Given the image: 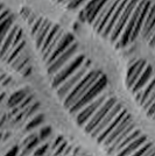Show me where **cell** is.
<instances>
[{
	"instance_id": "cell-1",
	"label": "cell",
	"mask_w": 155,
	"mask_h": 156,
	"mask_svg": "<svg viewBox=\"0 0 155 156\" xmlns=\"http://www.w3.org/2000/svg\"><path fill=\"white\" fill-rule=\"evenodd\" d=\"M102 75H103L102 71L91 69L90 71L88 72L84 77H83V79L71 90V92L67 96V98H65L64 100L62 101L63 107H64L65 110L67 111L70 110L74 105L77 104L78 101L88 93V91L93 86V84L100 78Z\"/></svg>"
},
{
	"instance_id": "cell-2",
	"label": "cell",
	"mask_w": 155,
	"mask_h": 156,
	"mask_svg": "<svg viewBox=\"0 0 155 156\" xmlns=\"http://www.w3.org/2000/svg\"><path fill=\"white\" fill-rule=\"evenodd\" d=\"M107 86H109L107 77L103 73V75L100 76V78L93 84V86L88 91V93L78 101L77 104L74 105L70 110H68V112L70 113L72 117H75L82 108H84L86 105H89L90 103L95 101L97 98H99L103 93H105V92L107 91Z\"/></svg>"
},
{
	"instance_id": "cell-3",
	"label": "cell",
	"mask_w": 155,
	"mask_h": 156,
	"mask_svg": "<svg viewBox=\"0 0 155 156\" xmlns=\"http://www.w3.org/2000/svg\"><path fill=\"white\" fill-rule=\"evenodd\" d=\"M85 59L86 58L81 52L77 54L74 58H71L55 76L50 77V83H52V87L56 90L58 86L63 84L68 78H70L75 72H77L79 70V68L85 63Z\"/></svg>"
},
{
	"instance_id": "cell-4",
	"label": "cell",
	"mask_w": 155,
	"mask_h": 156,
	"mask_svg": "<svg viewBox=\"0 0 155 156\" xmlns=\"http://www.w3.org/2000/svg\"><path fill=\"white\" fill-rule=\"evenodd\" d=\"M91 69H92V65H91L90 59L86 58L85 59V63L79 68V70L77 72H75L70 78H68L65 80L63 84L58 86L57 89H56V93H57V97L59 98L61 101L64 100L65 98H67V96L71 92V90L83 79V77L90 71Z\"/></svg>"
},
{
	"instance_id": "cell-5",
	"label": "cell",
	"mask_w": 155,
	"mask_h": 156,
	"mask_svg": "<svg viewBox=\"0 0 155 156\" xmlns=\"http://www.w3.org/2000/svg\"><path fill=\"white\" fill-rule=\"evenodd\" d=\"M109 97H110V94L106 91L99 98H97L95 101H92V103H90L89 105H86L84 108H82V110L79 111L77 114L74 117L75 118V122L77 124V126H79L81 128H83L85 125H86V122L92 118V115L97 112L98 108L107 100Z\"/></svg>"
},
{
	"instance_id": "cell-6",
	"label": "cell",
	"mask_w": 155,
	"mask_h": 156,
	"mask_svg": "<svg viewBox=\"0 0 155 156\" xmlns=\"http://www.w3.org/2000/svg\"><path fill=\"white\" fill-rule=\"evenodd\" d=\"M117 103H118V100H117L116 97L110 96V97L107 98V100H106V101H105V103H104V104L98 108L97 112L92 115V118H91L90 120L86 122V125L83 127V129H84V132L88 134V135H90L91 133L97 128L98 125L103 121V119L106 117V114L110 112L111 108H112Z\"/></svg>"
},
{
	"instance_id": "cell-7",
	"label": "cell",
	"mask_w": 155,
	"mask_h": 156,
	"mask_svg": "<svg viewBox=\"0 0 155 156\" xmlns=\"http://www.w3.org/2000/svg\"><path fill=\"white\" fill-rule=\"evenodd\" d=\"M139 1H140V0H128V1H127V5H126L124 12L121 13V15H120L118 22L116 23V26H114L113 30H112V34H111L110 39H109L113 44L118 41L119 36L121 35L124 28L126 26L127 21H128V19L131 18V15H132V13H133V11H134V8L136 7Z\"/></svg>"
},
{
	"instance_id": "cell-8",
	"label": "cell",
	"mask_w": 155,
	"mask_h": 156,
	"mask_svg": "<svg viewBox=\"0 0 155 156\" xmlns=\"http://www.w3.org/2000/svg\"><path fill=\"white\" fill-rule=\"evenodd\" d=\"M147 62L143 59H136L134 62H132L127 68L126 71V78H125V84L126 87L128 89L129 91L132 90V87L134 86L136 83V80L139 79V77L141 76V73L143 72L145 68L147 66Z\"/></svg>"
},
{
	"instance_id": "cell-9",
	"label": "cell",
	"mask_w": 155,
	"mask_h": 156,
	"mask_svg": "<svg viewBox=\"0 0 155 156\" xmlns=\"http://www.w3.org/2000/svg\"><path fill=\"white\" fill-rule=\"evenodd\" d=\"M124 108H125V107H124L123 105H121L120 103H119V101H118V103H117V104L114 105L112 108H111L110 112L106 114V117L103 119V121H102L100 124L98 125L97 128L93 130V132L91 133L89 136L96 140V139H97V137L99 136L102 133H103L104 130H105V128H106V127H107V126H109V125H110L111 122L113 121V119H114V118H116L117 115H118V114H119V113H120V112L124 110Z\"/></svg>"
},
{
	"instance_id": "cell-10",
	"label": "cell",
	"mask_w": 155,
	"mask_h": 156,
	"mask_svg": "<svg viewBox=\"0 0 155 156\" xmlns=\"http://www.w3.org/2000/svg\"><path fill=\"white\" fill-rule=\"evenodd\" d=\"M133 122H134V121H133V119H132V117H131V114L128 113V114L123 119V121H121V122H120V124L118 125L116 128L113 129V132L111 133L110 135L104 140V142L102 143V146H100V147H103L104 149L106 150L109 147H110L111 144L113 143V141L116 140L117 137L119 136L120 134H123L124 130L126 129L131 124H133Z\"/></svg>"
},
{
	"instance_id": "cell-11",
	"label": "cell",
	"mask_w": 155,
	"mask_h": 156,
	"mask_svg": "<svg viewBox=\"0 0 155 156\" xmlns=\"http://www.w3.org/2000/svg\"><path fill=\"white\" fill-rule=\"evenodd\" d=\"M154 75H155V71H154V69H153V66L147 64V66L145 68L143 72L141 73V76L139 77V79L136 80V83L134 84V86L132 87L131 93H132V94H135V93L141 91L142 89L150 82V79L154 77Z\"/></svg>"
},
{
	"instance_id": "cell-12",
	"label": "cell",
	"mask_w": 155,
	"mask_h": 156,
	"mask_svg": "<svg viewBox=\"0 0 155 156\" xmlns=\"http://www.w3.org/2000/svg\"><path fill=\"white\" fill-rule=\"evenodd\" d=\"M148 141L149 140H148V137H147V135L142 134L141 136H139L132 143H129L128 146H126L124 149H121L119 153H117L114 156H131V155H133L136 150L140 149L142 146H143L145 143H147Z\"/></svg>"
},
{
	"instance_id": "cell-13",
	"label": "cell",
	"mask_w": 155,
	"mask_h": 156,
	"mask_svg": "<svg viewBox=\"0 0 155 156\" xmlns=\"http://www.w3.org/2000/svg\"><path fill=\"white\" fill-rule=\"evenodd\" d=\"M154 27H155V4L152 2L150 8H149L148 13H147V16H146L145 22H143V26H142L140 35H142V37L145 40H147Z\"/></svg>"
},
{
	"instance_id": "cell-14",
	"label": "cell",
	"mask_w": 155,
	"mask_h": 156,
	"mask_svg": "<svg viewBox=\"0 0 155 156\" xmlns=\"http://www.w3.org/2000/svg\"><path fill=\"white\" fill-rule=\"evenodd\" d=\"M127 114H128V112L126 111V108H124V110L121 111V112H120V113H119V114H118L114 119H113V121H112V122H111V124L109 125L106 128H105V130H104L103 133H102V134H100V135L96 139V141H97V143L99 144V146H102V143L104 142V140H105L106 137L110 135L111 133L113 132V129H114L117 126H118V125L123 121V119L126 117Z\"/></svg>"
},
{
	"instance_id": "cell-15",
	"label": "cell",
	"mask_w": 155,
	"mask_h": 156,
	"mask_svg": "<svg viewBox=\"0 0 155 156\" xmlns=\"http://www.w3.org/2000/svg\"><path fill=\"white\" fill-rule=\"evenodd\" d=\"M27 98V94L25 91L20 90V91L14 92L13 94L9 97L8 101H7V105L12 108H15V107H19L20 105L22 104V101Z\"/></svg>"
},
{
	"instance_id": "cell-16",
	"label": "cell",
	"mask_w": 155,
	"mask_h": 156,
	"mask_svg": "<svg viewBox=\"0 0 155 156\" xmlns=\"http://www.w3.org/2000/svg\"><path fill=\"white\" fill-rule=\"evenodd\" d=\"M154 153H155L154 144L150 142V141H148L147 143H145L140 149L136 150L135 153L131 156H150L152 154H154Z\"/></svg>"
},
{
	"instance_id": "cell-17",
	"label": "cell",
	"mask_w": 155,
	"mask_h": 156,
	"mask_svg": "<svg viewBox=\"0 0 155 156\" xmlns=\"http://www.w3.org/2000/svg\"><path fill=\"white\" fill-rule=\"evenodd\" d=\"M45 122V115L43 114H38L35 117H33L26 125V129L27 130H31L34 129L36 127H40L41 125Z\"/></svg>"
},
{
	"instance_id": "cell-18",
	"label": "cell",
	"mask_w": 155,
	"mask_h": 156,
	"mask_svg": "<svg viewBox=\"0 0 155 156\" xmlns=\"http://www.w3.org/2000/svg\"><path fill=\"white\" fill-rule=\"evenodd\" d=\"M40 143V137H38L35 134H31L23 140V144L26 146L27 150H31L35 147H39L38 144Z\"/></svg>"
},
{
	"instance_id": "cell-19",
	"label": "cell",
	"mask_w": 155,
	"mask_h": 156,
	"mask_svg": "<svg viewBox=\"0 0 155 156\" xmlns=\"http://www.w3.org/2000/svg\"><path fill=\"white\" fill-rule=\"evenodd\" d=\"M50 135H52V127H50V126H45V127H42L39 132L40 140H45V139L49 137Z\"/></svg>"
},
{
	"instance_id": "cell-20",
	"label": "cell",
	"mask_w": 155,
	"mask_h": 156,
	"mask_svg": "<svg viewBox=\"0 0 155 156\" xmlns=\"http://www.w3.org/2000/svg\"><path fill=\"white\" fill-rule=\"evenodd\" d=\"M154 101H155V87H154V90L152 91V93H150V96H149L148 99L146 100V103L143 104V106H142L141 108H142L143 111H145V112H146V111H147V110L149 108V107H150V105L153 104Z\"/></svg>"
},
{
	"instance_id": "cell-21",
	"label": "cell",
	"mask_w": 155,
	"mask_h": 156,
	"mask_svg": "<svg viewBox=\"0 0 155 156\" xmlns=\"http://www.w3.org/2000/svg\"><path fill=\"white\" fill-rule=\"evenodd\" d=\"M48 148H49V144L48 143L36 147V149L34 151V156H43L45 154V151L48 150Z\"/></svg>"
},
{
	"instance_id": "cell-22",
	"label": "cell",
	"mask_w": 155,
	"mask_h": 156,
	"mask_svg": "<svg viewBox=\"0 0 155 156\" xmlns=\"http://www.w3.org/2000/svg\"><path fill=\"white\" fill-rule=\"evenodd\" d=\"M146 114H147V117L155 121V101L150 105V107H149L148 110L146 111Z\"/></svg>"
},
{
	"instance_id": "cell-23",
	"label": "cell",
	"mask_w": 155,
	"mask_h": 156,
	"mask_svg": "<svg viewBox=\"0 0 155 156\" xmlns=\"http://www.w3.org/2000/svg\"><path fill=\"white\" fill-rule=\"evenodd\" d=\"M64 141H65L64 137H62V136H57V137H56V139H55V141H54V143H52V144H54V146H52L54 150L56 149V148H57L59 144H62V143L64 142Z\"/></svg>"
},
{
	"instance_id": "cell-24",
	"label": "cell",
	"mask_w": 155,
	"mask_h": 156,
	"mask_svg": "<svg viewBox=\"0 0 155 156\" xmlns=\"http://www.w3.org/2000/svg\"><path fill=\"white\" fill-rule=\"evenodd\" d=\"M18 153H19V148L15 146V147H13V148H11V149L8 150L6 154H5V156H16Z\"/></svg>"
},
{
	"instance_id": "cell-25",
	"label": "cell",
	"mask_w": 155,
	"mask_h": 156,
	"mask_svg": "<svg viewBox=\"0 0 155 156\" xmlns=\"http://www.w3.org/2000/svg\"><path fill=\"white\" fill-rule=\"evenodd\" d=\"M72 156H74V154H72Z\"/></svg>"
}]
</instances>
